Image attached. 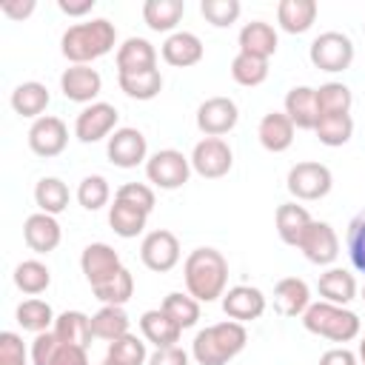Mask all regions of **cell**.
Here are the masks:
<instances>
[{
	"instance_id": "obj_18",
	"label": "cell",
	"mask_w": 365,
	"mask_h": 365,
	"mask_svg": "<svg viewBox=\"0 0 365 365\" xmlns=\"http://www.w3.org/2000/svg\"><path fill=\"white\" fill-rule=\"evenodd\" d=\"M60 88L71 103H91L103 88V77L91 66H71L60 74Z\"/></svg>"
},
{
	"instance_id": "obj_54",
	"label": "cell",
	"mask_w": 365,
	"mask_h": 365,
	"mask_svg": "<svg viewBox=\"0 0 365 365\" xmlns=\"http://www.w3.org/2000/svg\"><path fill=\"white\" fill-rule=\"evenodd\" d=\"M359 359H362V365H365V336H362V342H359Z\"/></svg>"
},
{
	"instance_id": "obj_40",
	"label": "cell",
	"mask_w": 365,
	"mask_h": 365,
	"mask_svg": "<svg viewBox=\"0 0 365 365\" xmlns=\"http://www.w3.org/2000/svg\"><path fill=\"white\" fill-rule=\"evenodd\" d=\"M117 80H120V88L125 91V97H131V100H154L163 91L160 68L143 71V74H120Z\"/></svg>"
},
{
	"instance_id": "obj_9",
	"label": "cell",
	"mask_w": 365,
	"mask_h": 365,
	"mask_svg": "<svg viewBox=\"0 0 365 365\" xmlns=\"http://www.w3.org/2000/svg\"><path fill=\"white\" fill-rule=\"evenodd\" d=\"M31 362L34 365H88V354L80 345H68L57 339L54 331L37 334L31 342Z\"/></svg>"
},
{
	"instance_id": "obj_7",
	"label": "cell",
	"mask_w": 365,
	"mask_h": 365,
	"mask_svg": "<svg viewBox=\"0 0 365 365\" xmlns=\"http://www.w3.org/2000/svg\"><path fill=\"white\" fill-rule=\"evenodd\" d=\"M231 165H234V154L222 137H205L191 151V168L205 180L225 177Z\"/></svg>"
},
{
	"instance_id": "obj_42",
	"label": "cell",
	"mask_w": 365,
	"mask_h": 365,
	"mask_svg": "<svg viewBox=\"0 0 365 365\" xmlns=\"http://www.w3.org/2000/svg\"><path fill=\"white\" fill-rule=\"evenodd\" d=\"M160 308H163L182 331H185V328H194L197 319H200V302H197L191 294H182V291H171V294L163 299Z\"/></svg>"
},
{
	"instance_id": "obj_2",
	"label": "cell",
	"mask_w": 365,
	"mask_h": 365,
	"mask_svg": "<svg viewBox=\"0 0 365 365\" xmlns=\"http://www.w3.org/2000/svg\"><path fill=\"white\" fill-rule=\"evenodd\" d=\"M114 43H117V29L106 17L88 20V23H77L60 40L63 57L71 60V66H88L91 60L108 54L114 48Z\"/></svg>"
},
{
	"instance_id": "obj_24",
	"label": "cell",
	"mask_w": 365,
	"mask_h": 365,
	"mask_svg": "<svg viewBox=\"0 0 365 365\" xmlns=\"http://www.w3.org/2000/svg\"><path fill=\"white\" fill-rule=\"evenodd\" d=\"M163 60L168 66H177V68L197 66L202 60V43H200V37L191 34V31H174V34H168V40L163 43Z\"/></svg>"
},
{
	"instance_id": "obj_13",
	"label": "cell",
	"mask_w": 365,
	"mask_h": 365,
	"mask_svg": "<svg viewBox=\"0 0 365 365\" xmlns=\"http://www.w3.org/2000/svg\"><path fill=\"white\" fill-rule=\"evenodd\" d=\"M68 143V128L60 117H51V114H43L40 120L31 123L29 128V148L37 154V157H57L63 154Z\"/></svg>"
},
{
	"instance_id": "obj_35",
	"label": "cell",
	"mask_w": 365,
	"mask_h": 365,
	"mask_svg": "<svg viewBox=\"0 0 365 365\" xmlns=\"http://www.w3.org/2000/svg\"><path fill=\"white\" fill-rule=\"evenodd\" d=\"M54 319L57 317H54L51 305L43 302V299H37V297H31V299H26V302L17 305V322H20L23 331L46 334L48 328H54Z\"/></svg>"
},
{
	"instance_id": "obj_32",
	"label": "cell",
	"mask_w": 365,
	"mask_h": 365,
	"mask_svg": "<svg viewBox=\"0 0 365 365\" xmlns=\"http://www.w3.org/2000/svg\"><path fill=\"white\" fill-rule=\"evenodd\" d=\"M57 339L68 342V345H80V348H88L91 342V317H86L83 311H63L57 319H54V328Z\"/></svg>"
},
{
	"instance_id": "obj_50",
	"label": "cell",
	"mask_w": 365,
	"mask_h": 365,
	"mask_svg": "<svg viewBox=\"0 0 365 365\" xmlns=\"http://www.w3.org/2000/svg\"><path fill=\"white\" fill-rule=\"evenodd\" d=\"M148 365H188V354L177 345L171 348H157L151 356H148Z\"/></svg>"
},
{
	"instance_id": "obj_53",
	"label": "cell",
	"mask_w": 365,
	"mask_h": 365,
	"mask_svg": "<svg viewBox=\"0 0 365 365\" xmlns=\"http://www.w3.org/2000/svg\"><path fill=\"white\" fill-rule=\"evenodd\" d=\"M57 9L63 11V14H68V17H83V14H88L91 9H94V0H57Z\"/></svg>"
},
{
	"instance_id": "obj_11",
	"label": "cell",
	"mask_w": 365,
	"mask_h": 365,
	"mask_svg": "<svg viewBox=\"0 0 365 365\" xmlns=\"http://www.w3.org/2000/svg\"><path fill=\"white\" fill-rule=\"evenodd\" d=\"M297 248L305 254L308 262H314V265H331L336 259V254H339V240H336V231L328 222L311 220V225L299 237Z\"/></svg>"
},
{
	"instance_id": "obj_49",
	"label": "cell",
	"mask_w": 365,
	"mask_h": 365,
	"mask_svg": "<svg viewBox=\"0 0 365 365\" xmlns=\"http://www.w3.org/2000/svg\"><path fill=\"white\" fill-rule=\"evenodd\" d=\"M0 365H26V348L14 331L0 334Z\"/></svg>"
},
{
	"instance_id": "obj_38",
	"label": "cell",
	"mask_w": 365,
	"mask_h": 365,
	"mask_svg": "<svg viewBox=\"0 0 365 365\" xmlns=\"http://www.w3.org/2000/svg\"><path fill=\"white\" fill-rule=\"evenodd\" d=\"M354 103V94L345 83H325L317 88V111L319 117H331V114H348Z\"/></svg>"
},
{
	"instance_id": "obj_28",
	"label": "cell",
	"mask_w": 365,
	"mask_h": 365,
	"mask_svg": "<svg viewBox=\"0 0 365 365\" xmlns=\"http://www.w3.org/2000/svg\"><path fill=\"white\" fill-rule=\"evenodd\" d=\"M277 20H279V29L282 31L302 34L317 20V3L314 0H282L277 6Z\"/></svg>"
},
{
	"instance_id": "obj_6",
	"label": "cell",
	"mask_w": 365,
	"mask_h": 365,
	"mask_svg": "<svg viewBox=\"0 0 365 365\" xmlns=\"http://www.w3.org/2000/svg\"><path fill=\"white\" fill-rule=\"evenodd\" d=\"M311 63L319 71H345L354 63V43L348 34L342 31H322L314 43H311Z\"/></svg>"
},
{
	"instance_id": "obj_22",
	"label": "cell",
	"mask_w": 365,
	"mask_h": 365,
	"mask_svg": "<svg viewBox=\"0 0 365 365\" xmlns=\"http://www.w3.org/2000/svg\"><path fill=\"white\" fill-rule=\"evenodd\" d=\"M311 305V291L305 279L299 277H285L274 285V308L282 317H299Z\"/></svg>"
},
{
	"instance_id": "obj_17",
	"label": "cell",
	"mask_w": 365,
	"mask_h": 365,
	"mask_svg": "<svg viewBox=\"0 0 365 365\" xmlns=\"http://www.w3.org/2000/svg\"><path fill=\"white\" fill-rule=\"evenodd\" d=\"M108 160L117 165V168H134L145 160V137L137 131V128H117L111 137H108Z\"/></svg>"
},
{
	"instance_id": "obj_48",
	"label": "cell",
	"mask_w": 365,
	"mask_h": 365,
	"mask_svg": "<svg viewBox=\"0 0 365 365\" xmlns=\"http://www.w3.org/2000/svg\"><path fill=\"white\" fill-rule=\"evenodd\" d=\"M114 200H123V202H128V205H134V208H140L145 214L154 211V191L145 182H125V185H120Z\"/></svg>"
},
{
	"instance_id": "obj_45",
	"label": "cell",
	"mask_w": 365,
	"mask_h": 365,
	"mask_svg": "<svg viewBox=\"0 0 365 365\" xmlns=\"http://www.w3.org/2000/svg\"><path fill=\"white\" fill-rule=\"evenodd\" d=\"M111 197V188H108V180L100 177V174H91V177H83V182L77 185V202L86 208V211H97L108 202Z\"/></svg>"
},
{
	"instance_id": "obj_55",
	"label": "cell",
	"mask_w": 365,
	"mask_h": 365,
	"mask_svg": "<svg viewBox=\"0 0 365 365\" xmlns=\"http://www.w3.org/2000/svg\"><path fill=\"white\" fill-rule=\"evenodd\" d=\"M100 365H114V362H111V359H103V362H100Z\"/></svg>"
},
{
	"instance_id": "obj_39",
	"label": "cell",
	"mask_w": 365,
	"mask_h": 365,
	"mask_svg": "<svg viewBox=\"0 0 365 365\" xmlns=\"http://www.w3.org/2000/svg\"><path fill=\"white\" fill-rule=\"evenodd\" d=\"M91 291H94V297H97L103 305H125V302L131 299V294H134V277H131L128 268H120L111 279L94 285Z\"/></svg>"
},
{
	"instance_id": "obj_27",
	"label": "cell",
	"mask_w": 365,
	"mask_h": 365,
	"mask_svg": "<svg viewBox=\"0 0 365 365\" xmlns=\"http://www.w3.org/2000/svg\"><path fill=\"white\" fill-rule=\"evenodd\" d=\"M317 291H319V297H322L325 302L348 305V302L356 297V279H354V274H348L345 268H328L325 274H319Z\"/></svg>"
},
{
	"instance_id": "obj_36",
	"label": "cell",
	"mask_w": 365,
	"mask_h": 365,
	"mask_svg": "<svg viewBox=\"0 0 365 365\" xmlns=\"http://www.w3.org/2000/svg\"><path fill=\"white\" fill-rule=\"evenodd\" d=\"M34 202L43 214H60L66 211L68 205V185L57 177H43L37 185H34Z\"/></svg>"
},
{
	"instance_id": "obj_44",
	"label": "cell",
	"mask_w": 365,
	"mask_h": 365,
	"mask_svg": "<svg viewBox=\"0 0 365 365\" xmlns=\"http://www.w3.org/2000/svg\"><path fill=\"white\" fill-rule=\"evenodd\" d=\"M106 359H111L114 365H145V362H148V356H145V342L137 339L134 334H125V336L108 342Z\"/></svg>"
},
{
	"instance_id": "obj_14",
	"label": "cell",
	"mask_w": 365,
	"mask_h": 365,
	"mask_svg": "<svg viewBox=\"0 0 365 365\" xmlns=\"http://www.w3.org/2000/svg\"><path fill=\"white\" fill-rule=\"evenodd\" d=\"M117 108L111 103H91L86 106L77 120H74V134L80 143H97L103 137H108L117 125Z\"/></svg>"
},
{
	"instance_id": "obj_57",
	"label": "cell",
	"mask_w": 365,
	"mask_h": 365,
	"mask_svg": "<svg viewBox=\"0 0 365 365\" xmlns=\"http://www.w3.org/2000/svg\"><path fill=\"white\" fill-rule=\"evenodd\" d=\"M362 29H365V23H362Z\"/></svg>"
},
{
	"instance_id": "obj_46",
	"label": "cell",
	"mask_w": 365,
	"mask_h": 365,
	"mask_svg": "<svg viewBox=\"0 0 365 365\" xmlns=\"http://www.w3.org/2000/svg\"><path fill=\"white\" fill-rule=\"evenodd\" d=\"M200 11H202V17H205L211 26L225 29V26L237 23L242 6H240V0H202V3H200Z\"/></svg>"
},
{
	"instance_id": "obj_21",
	"label": "cell",
	"mask_w": 365,
	"mask_h": 365,
	"mask_svg": "<svg viewBox=\"0 0 365 365\" xmlns=\"http://www.w3.org/2000/svg\"><path fill=\"white\" fill-rule=\"evenodd\" d=\"M285 114L294 123V128L314 131L317 128V120H319V111H317V88H311V86H294L285 94Z\"/></svg>"
},
{
	"instance_id": "obj_56",
	"label": "cell",
	"mask_w": 365,
	"mask_h": 365,
	"mask_svg": "<svg viewBox=\"0 0 365 365\" xmlns=\"http://www.w3.org/2000/svg\"><path fill=\"white\" fill-rule=\"evenodd\" d=\"M362 299H365V288H362Z\"/></svg>"
},
{
	"instance_id": "obj_20",
	"label": "cell",
	"mask_w": 365,
	"mask_h": 365,
	"mask_svg": "<svg viewBox=\"0 0 365 365\" xmlns=\"http://www.w3.org/2000/svg\"><path fill=\"white\" fill-rule=\"evenodd\" d=\"M157 68V48L143 37H128L117 48V74H143Z\"/></svg>"
},
{
	"instance_id": "obj_8",
	"label": "cell",
	"mask_w": 365,
	"mask_h": 365,
	"mask_svg": "<svg viewBox=\"0 0 365 365\" xmlns=\"http://www.w3.org/2000/svg\"><path fill=\"white\" fill-rule=\"evenodd\" d=\"M334 185L328 165L322 163H297L288 171V191L297 200H322Z\"/></svg>"
},
{
	"instance_id": "obj_4",
	"label": "cell",
	"mask_w": 365,
	"mask_h": 365,
	"mask_svg": "<svg viewBox=\"0 0 365 365\" xmlns=\"http://www.w3.org/2000/svg\"><path fill=\"white\" fill-rule=\"evenodd\" d=\"M302 325L305 331L325 336L331 342H351L359 336V317L354 311H348L345 305H334V302H311L302 314Z\"/></svg>"
},
{
	"instance_id": "obj_5",
	"label": "cell",
	"mask_w": 365,
	"mask_h": 365,
	"mask_svg": "<svg viewBox=\"0 0 365 365\" xmlns=\"http://www.w3.org/2000/svg\"><path fill=\"white\" fill-rule=\"evenodd\" d=\"M188 174H191V160L177 148H163V151H157V154H151L145 160L148 182H154V185H160L165 191H174V188L185 185Z\"/></svg>"
},
{
	"instance_id": "obj_1",
	"label": "cell",
	"mask_w": 365,
	"mask_h": 365,
	"mask_svg": "<svg viewBox=\"0 0 365 365\" xmlns=\"http://www.w3.org/2000/svg\"><path fill=\"white\" fill-rule=\"evenodd\" d=\"M185 288L197 302H214L225 294L228 262L217 248H194L182 265Z\"/></svg>"
},
{
	"instance_id": "obj_34",
	"label": "cell",
	"mask_w": 365,
	"mask_h": 365,
	"mask_svg": "<svg viewBox=\"0 0 365 365\" xmlns=\"http://www.w3.org/2000/svg\"><path fill=\"white\" fill-rule=\"evenodd\" d=\"M91 334L106 339V342H114V339L125 336L128 334V314L123 311V305H103L91 317Z\"/></svg>"
},
{
	"instance_id": "obj_47",
	"label": "cell",
	"mask_w": 365,
	"mask_h": 365,
	"mask_svg": "<svg viewBox=\"0 0 365 365\" xmlns=\"http://www.w3.org/2000/svg\"><path fill=\"white\" fill-rule=\"evenodd\" d=\"M345 245H348V257H351L354 268H356L359 274H365V208L348 222Z\"/></svg>"
},
{
	"instance_id": "obj_19",
	"label": "cell",
	"mask_w": 365,
	"mask_h": 365,
	"mask_svg": "<svg viewBox=\"0 0 365 365\" xmlns=\"http://www.w3.org/2000/svg\"><path fill=\"white\" fill-rule=\"evenodd\" d=\"M23 240L34 254H48L60 245L63 231H60V222L51 214L37 211L23 222Z\"/></svg>"
},
{
	"instance_id": "obj_12",
	"label": "cell",
	"mask_w": 365,
	"mask_h": 365,
	"mask_svg": "<svg viewBox=\"0 0 365 365\" xmlns=\"http://www.w3.org/2000/svg\"><path fill=\"white\" fill-rule=\"evenodd\" d=\"M240 120L237 103L231 97H208L197 108V128L205 137H222L228 134Z\"/></svg>"
},
{
	"instance_id": "obj_29",
	"label": "cell",
	"mask_w": 365,
	"mask_h": 365,
	"mask_svg": "<svg viewBox=\"0 0 365 365\" xmlns=\"http://www.w3.org/2000/svg\"><path fill=\"white\" fill-rule=\"evenodd\" d=\"M48 88L43 86V83H34V80H29V83H20L14 91H11V108L17 111V114H23V117H34V120H40L43 117V111L48 108Z\"/></svg>"
},
{
	"instance_id": "obj_52",
	"label": "cell",
	"mask_w": 365,
	"mask_h": 365,
	"mask_svg": "<svg viewBox=\"0 0 365 365\" xmlns=\"http://www.w3.org/2000/svg\"><path fill=\"white\" fill-rule=\"evenodd\" d=\"M319 365H356V356L348 348H331L319 356Z\"/></svg>"
},
{
	"instance_id": "obj_33",
	"label": "cell",
	"mask_w": 365,
	"mask_h": 365,
	"mask_svg": "<svg viewBox=\"0 0 365 365\" xmlns=\"http://www.w3.org/2000/svg\"><path fill=\"white\" fill-rule=\"evenodd\" d=\"M145 220H148L145 211H140V208H134V205H128V202H123V200H114V205L108 208V225H111V231H114L117 237H123V240H131V237L143 234Z\"/></svg>"
},
{
	"instance_id": "obj_25",
	"label": "cell",
	"mask_w": 365,
	"mask_h": 365,
	"mask_svg": "<svg viewBox=\"0 0 365 365\" xmlns=\"http://www.w3.org/2000/svg\"><path fill=\"white\" fill-rule=\"evenodd\" d=\"M140 331H143V336H145L151 345H157V348H171V345H177V342H180V334H182V328H180L163 308L145 311V314L140 317Z\"/></svg>"
},
{
	"instance_id": "obj_16",
	"label": "cell",
	"mask_w": 365,
	"mask_h": 365,
	"mask_svg": "<svg viewBox=\"0 0 365 365\" xmlns=\"http://www.w3.org/2000/svg\"><path fill=\"white\" fill-rule=\"evenodd\" d=\"M80 268H83L88 285L94 288V285L111 279V277L123 268V262H120V254H117L111 245H106V242H91V245L83 248Z\"/></svg>"
},
{
	"instance_id": "obj_30",
	"label": "cell",
	"mask_w": 365,
	"mask_h": 365,
	"mask_svg": "<svg viewBox=\"0 0 365 365\" xmlns=\"http://www.w3.org/2000/svg\"><path fill=\"white\" fill-rule=\"evenodd\" d=\"M185 14L182 0H145L143 6V20L151 31H171Z\"/></svg>"
},
{
	"instance_id": "obj_23",
	"label": "cell",
	"mask_w": 365,
	"mask_h": 365,
	"mask_svg": "<svg viewBox=\"0 0 365 365\" xmlns=\"http://www.w3.org/2000/svg\"><path fill=\"white\" fill-rule=\"evenodd\" d=\"M257 137H259V143H262L265 151L279 154V151L291 148V143H294V123L288 120L285 111H268V114L259 120Z\"/></svg>"
},
{
	"instance_id": "obj_37",
	"label": "cell",
	"mask_w": 365,
	"mask_h": 365,
	"mask_svg": "<svg viewBox=\"0 0 365 365\" xmlns=\"http://www.w3.org/2000/svg\"><path fill=\"white\" fill-rule=\"evenodd\" d=\"M14 285L29 294V297H37L43 294L48 285H51V271L40 262V259H23L17 268H14Z\"/></svg>"
},
{
	"instance_id": "obj_41",
	"label": "cell",
	"mask_w": 365,
	"mask_h": 365,
	"mask_svg": "<svg viewBox=\"0 0 365 365\" xmlns=\"http://www.w3.org/2000/svg\"><path fill=\"white\" fill-rule=\"evenodd\" d=\"M317 137L322 145L328 148H336V145H345L354 134V120L351 114H331V117H319L317 120Z\"/></svg>"
},
{
	"instance_id": "obj_43",
	"label": "cell",
	"mask_w": 365,
	"mask_h": 365,
	"mask_svg": "<svg viewBox=\"0 0 365 365\" xmlns=\"http://www.w3.org/2000/svg\"><path fill=\"white\" fill-rule=\"evenodd\" d=\"M231 77H234L240 86L254 88V86L265 83V77H268V60L251 57V54H242V51H240V54L234 57V63H231Z\"/></svg>"
},
{
	"instance_id": "obj_15",
	"label": "cell",
	"mask_w": 365,
	"mask_h": 365,
	"mask_svg": "<svg viewBox=\"0 0 365 365\" xmlns=\"http://www.w3.org/2000/svg\"><path fill=\"white\" fill-rule=\"evenodd\" d=\"M222 311L234 322H251L265 314V294L254 285H234L222 294Z\"/></svg>"
},
{
	"instance_id": "obj_3",
	"label": "cell",
	"mask_w": 365,
	"mask_h": 365,
	"mask_svg": "<svg viewBox=\"0 0 365 365\" xmlns=\"http://www.w3.org/2000/svg\"><path fill=\"white\" fill-rule=\"evenodd\" d=\"M245 342H248L245 325L225 319L202 328L191 342V354L200 365H228L245 348Z\"/></svg>"
},
{
	"instance_id": "obj_10",
	"label": "cell",
	"mask_w": 365,
	"mask_h": 365,
	"mask_svg": "<svg viewBox=\"0 0 365 365\" xmlns=\"http://www.w3.org/2000/svg\"><path fill=\"white\" fill-rule=\"evenodd\" d=\"M140 259L148 271L165 274L180 262V240L171 231L157 228V231L145 234V240L140 245Z\"/></svg>"
},
{
	"instance_id": "obj_31",
	"label": "cell",
	"mask_w": 365,
	"mask_h": 365,
	"mask_svg": "<svg viewBox=\"0 0 365 365\" xmlns=\"http://www.w3.org/2000/svg\"><path fill=\"white\" fill-rule=\"evenodd\" d=\"M274 220H277V234H279V240L285 245H297L299 237L305 234V228L311 225V214L297 202H282L277 208Z\"/></svg>"
},
{
	"instance_id": "obj_51",
	"label": "cell",
	"mask_w": 365,
	"mask_h": 365,
	"mask_svg": "<svg viewBox=\"0 0 365 365\" xmlns=\"http://www.w3.org/2000/svg\"><path fill=\"white\" fill-rule=\"evenodd\" d=\"M34 0H3L0 3V11L6 14V17H11V20H23V17H29L31 11H34Z\"/></svg>"
},
{
	"instance_id": "obj_26",
	"label": "cell",
	"mask_w": 365,
	"mask_h": 365,
	"mask_svg": "<svg viewBox=\"0 0 365 365\" xmlns=\"http://www.w3.org/2000/svg\"><path fill=\"white\" fill-rule=\"evenodd\" d=\"M240 51L242 54H251V57L268 60L277 51V31H274V26L265 23V20L245 23L242 31H240Z\"/></svg>"
}]
</instances>
